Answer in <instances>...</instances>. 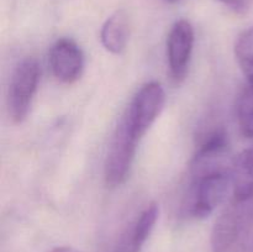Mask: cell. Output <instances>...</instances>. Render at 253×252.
<instances>
[{
	"instance_id": "1",
	"label": "cell",
	"mask_w": 253,
	"mask_h": 252,
	"mask_svg": "<svg viewBox=\"0 0 253 252\" xmlns=\"http://www.w3.org/2000/svg\"><path fill=\"white\" fill-rule=\"evenodd\" d=\"M252 247L253 197L232 199L212 227V252H249Z\"/></svg>"
},
{
	"instance_id": "2",
	"label": "cell",
	"mask_w": 253,
	"mask_h": 252,
	"mask_svg": "<svg viewBox=\"0 0 253 252\" xmlns=\"http://www.w3.org/2000/svg\"><path fill=\"white\" fill-rule=\"evenodd\" d=\"M140 138L132 132L125 118L120 121L106 155L104 175L109 187H119L126 182L132 167Z\"/></svg>"
},
{
	"instance_id": "3",
	"label": "cell",
	"mask_w": 253,
	"mask_h": 252,
	"mask_svg": "<svg viewBox=\"0 0 253 252\" xmlns=\"http://www.w3.org/2000/svg\"><path fill=\"white\" fill-rule=\"evenodd\" d=\"M39 79V63L32 57L22 59L12 72L7 94V108L10 118L15 124H21L29 115Z\"/></svg>"
},
{
	"instance_id": "4",
	"label": "cell",
	"mask_w": 253,
	"mask_h": 252,
	"mask_svg": "<svg viewBox=\"0 0 253 252\" xmlns=\"http://www.w3.org/2000/svg\"><path fill=\"white\" fill-rule=\"evenodd\" d=\"M165 103V89L158 82L143 84L136 93L124 118L138 138L142 137L157 120L161 111L163 110Z\"/></svg>"
},
{
	"instance_id": "5",
	"label": "cell",
	"mask_w": 253,
	"mask_h": 252,
	"mask_svg": "<svg viewBox=\"0 0 253 252\" xmlns=\"http://www.w3.org/2000/svg\"><path fill=\"white\" fill-rule=\"evenodd\" d=\"M230 185H232L231 173H217L192 179L189 212L197 219L209 216L224 202Z\"/></svg>"
},
{
	"instance_id": "6",
	"label": "cell",
	"mask_w": 253,
	"mask_h": 252,
	"mask_svg": "<svg viewBox=\"0 0 253 252\" xmlns=\"http://www.w3.org/2000/svg\"><path fill=\"white\" fill-rule=\"evenodd\" d=\"M194 46V29L188 20H178L167 39V59L172 78L177 83L184 79Z\"/></svg>"
},
{
	"instance_id": "7",
	"label": "cell",
	"mask_w": 253,
	"mask_h": 252,
	"mask_svg": "<svg viewBox=\"0 0 253 252\" xmlns=\"http://www.w3.org/2000/svg\"><path fill=\"white\" fill-rule=\"evenodd\" d=\"M52 73L62 83L78 81L84 68V56L81 47L71 39H59L49 51Z\"/></svg>"
},
{
	"instance_id": "8",
	"label": "cell",
	"mask_w": 253,
	"mask_h": 252,
	"mask_svg": "<svg viewBox=\"0 0 253 252\" xmlns=\"http://www.w3.org/2000/svg\"><path fill=\"white\" fill-rule=\"evenodd\" d=\"M160 215V208L151 203L143 209L132 226L121 237L115 252H140L150 237Z\"/></svg>"
},
{
	"instance_id": "9",
	"label": "cell",
	"mask_w": 253,
	"mask_h": 252,
	"mask_svg": "<svg viewBox=\"0 0 253 252\" xmlns=\"http://www.w3.org/2000/svg\"><path fill=\"white\" fill-rule=\"evenodd\" d=\"M130 36V19L124 10L114 12L101 27V43L114 54L123 53Z\"/></svg>"
},
{
	"instance_id": "10",
	"label": "cell",
	"mask_w": 253,
	"mask_h": 252,
	"mask_svg": "<svg viewBox=\"0 0 253 252\" xmlns=\"http://www.w3.org/2000/svg\"><path fill=\"white\" fill-rule=\"evenodd\" d=\"M232 194L234 200H245L253 197V146L235 158Z\"/></svg>"
},
{
	"instance_id": "11",
	"label": "cell",
	"mask_w": 253,
	"mask_h": 252,
	"mask_svg": "<svg viewBox=\"0 0 253 252\" xmlns=\"http://www.w3.org/2000/svg\"><path fill=\"white\" fill-rule=\"evenodd\" d=\"M236 116L241 133L253 145V81H247L237 98Z\"/></svg>"
},
{
	"instance_id": "12",
	"label": "cell",
	"mask_w": 253,
	"mask_h": 252,
	"mask_svg": "<svg viewBox=\"0 0 253 252\" xmlns=\"http://www.w3.org/2000/svg\"><path fill=\"white\" fill-rule=\"evenodd\" d=\"M235 57L244 71L247 81H253V26L249 27L235 42Z\"/></svg>"
},
{
	"instance_id": "13",
	"label": "cell",
	"mask_w": 253,
	"mask_h": 252,
	"mask_svg": "<svg viewBox=\"0 0 253 252\" xmlns=\"http://www.w3.org/2000/svg\"><path fill=\"white\" fill-rule=\"evenodd\" d=\"M236 12H246L253 7V0H216Z\"/></svg>"
},
{
	"instance_id": "14",
	"label": "cell",
	"mask_w": 253,
	"mask_h": 252,
	"mask_svg": "<svg viewBox=\"0 0 253 252\" xmlns=\"http://www.w3.org/2000/svg\"><path fill=\"white\" fill-rule=\"evenodd\" d=\"M49 252H82V251H79V250L74 249V247H71V246H59V247H54V249H52Z\"/></svg>"
},
{
	"instance_id": "15",
	"label": "cell",
	"mask_w": 253,
	"mask_h": 252,
	"mask_svg": "<svg viewBox=\"0 0 253 252\" xmlns=\"http://www.w3.org/2000/svg\"><path fill=\"white\" fill-rule=\"evenodd\" d=\"M166 1L170 2V4H173V2H177V1H179V0H166Z\"/></svg>"
}]
</instances>
